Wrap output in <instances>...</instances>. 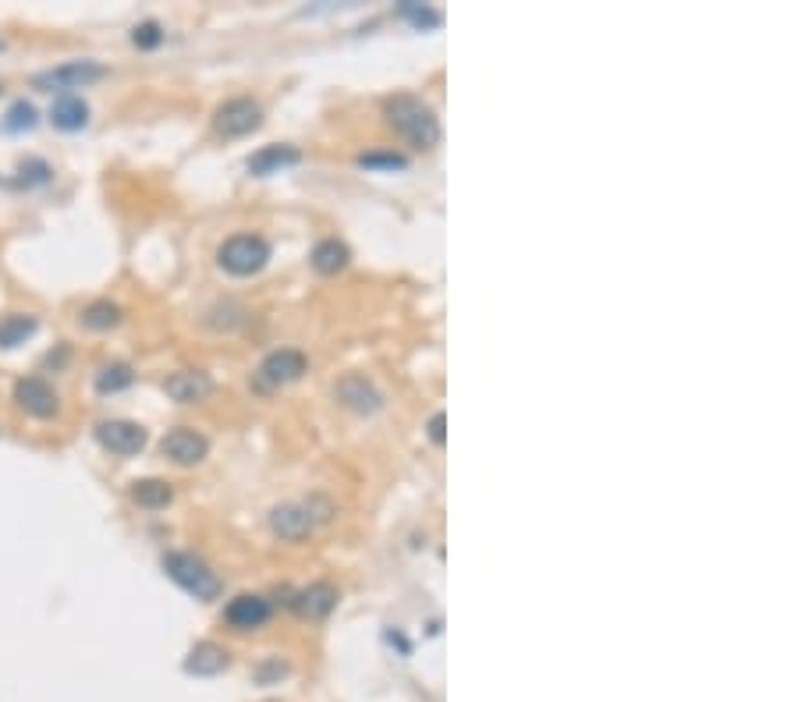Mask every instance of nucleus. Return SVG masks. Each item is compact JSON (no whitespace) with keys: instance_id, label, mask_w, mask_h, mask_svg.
Segmentation results:
<instances>
[{"instance_id":"3","label":"nucleus","mask_w":798,"mask_h":702,"mask_svg":"<svg viewBox=\"0 0 798 702\" xmlns=\"http://www.w3.org/2000/svg\"><path fill=\"white\" fill-rule=\"evenodd\" d=\"M217 263L235 277H252L270 263V242L259 234H231L217 249Z\"/></svg>"},{"instance_id":"1","label":"nucleus","mask_w":798,"mask_h":702,"mask_svg":"<svg viewBox=\"0 0 798 702\" xmlns=\"http://www.w3.org/2000/svg\"><path fill=\"white\" fill-rule=\"evenodd\" d=\"M384 117H387V125H391L401 139L412 142L415 149H433L440 142L437 114H433L430 103H423L419 96L401 93V96H394V100H387Z\"/></svg>"},{"instance_id":"16","label":"nucleus","mask_w":798,"mask_h":702,"mask_svg":"<svg viewBox=\"0 0 798 702\" xmlns=\"http://www.w3.org/2000/svg\"><path fill=\"white\" fill-rule=\"evenodd\" d=\"M298 160H302V153L295 146H263L259 153L249 156V171L266 178V174H277L284 167H295Z\"/></svg>"},{"instance_id":"14","label":"nucleus","mask_w":798,"mask_h":702,"mask_svg":"<svg viewBox=\"0 0 798 702\" xmlns=\"http://www.w3.org/2000/svg\"><path fill=\"white\" fill-rule=\"evenodd\" d=\"M291 607L298 610L302 617H327L330 610L337 607V589L330 582H313L309 589H302V593L291 600Z\"/></svg>"},{"instance_id":"19","label":"nucleus","mask_w":798,"mask_h":702,"mask_svg":"<svg viewBox=\"0 0 798 702\" xmlns=\"http://www.w3.org/2000/svg\"><path fill=\"white\" fill-rule=\"evenodd\" d=\"M174 497V490L164 483V479H139L132 483V500L139 507H149V511H157V507H167Z\"/></svg>"},{"instance_id":"7","label":"nucleus","mask_w":798,"mask_h":702,"mask_svg":"<svg viewBox=\"0 0 798 702\" xmlns=\"http://www.w3.org/2000/svg\"><path fill=\"white\" fill-rule=\"evenodd\" d=\"M96 440L107 447L110 454H121V458H132L146 447V429L139 422H128V419H107L96 426Z\"/></svg>"},{"instance_id":"9","label":"nucleus","mask_w":798,"mask_h":702,"mask_svg":"<svg viewBox=\"0 0 798 702\" xmlns=\"http://www.w3.org/2000/svg\"><path fill=\"white\" fill-rule=\"evenodd\" d=\"M160 451H164V458H171L174 465H199V461L210 454V440H206L203 433H196V429L178 426L160 440Z\"/></svg>"},{"instance_id":"18","label":"nucleus","mask_w":798,"mask_h":702,"mask_svg":"<svg viewBox=\"0 0 798 702\" xmlns=\"http://www.w3.org/2000/svg\"><path fill=\"white\" fill-rule=\"evenodd\" d=\"M313 270L316 273H341L345 270L348 263H352V252H348V245L345 242H337V238H323V242H316V249H313Z\"/></svg>"},{"instance_id":"12","label":"nucleus","mask_w":798,"mask_h":702,"mask_svg":"<svg viewBox=\"0 0 798 702\" xmlns=\"http://www.w3.org/2000/svg\"><path fill=\"white\" fill-rule=\"evenodd\" d=\"M167 398L181 401V405H196V401L210 398L213 394V380L199 369H181V373H171L164 380Z\"/></svg>"},{"instance_id":"21","label":"nucleus","mask_w":798,"mask_h":702,"mask_svg":"<svg viewBox=\"0 0 798 702\" xmlns=\"http://www.w3.org/2000/svg\"><path fill=\"white\" fill-rule=\"evenodd\" d=\"M132 383H135V373L125 362H110V366H103L100 373H96V390H100V394H118V390L132 387Z\"/></svg>"},{"instance_id":"4","label":"nucleus","mask_w":798,"mask_h":702,"mask_svg":"<svg viewBox=\"0 0 798 702\" xmlns=\"http://www.w3.org/2000/svg\"><path fill=\"white\" fill-rule=\"evenodd\" d=\"M103 75H107L103 64L68 61V64H57V68L43 71V75H36V89H43V93H71V89L93 86V82H100Z\"/></svg>"},{"instance_id":"20","label":"nucleus","mask_w":798,"mask_h":702,"mask_svg":"<svg viewBox=\"0 0 798 702\" xmlns=\"http://www.w3.org/2000/svg\"><path fill=\"white\" fill-rule=\"evenodd\" d=\"M36 330H40V323L32 320V316H8V320L0 323V348H18V344L29 341Z\"/></svg>"},{"instance_id":"27","label":"nucleus","mask_w":798,"mask_h":702,"mask_svg":"<svg viewBox=\"0 0 798 702\" xmlns=\"http://www.w3.org/2000/svg\"><path fill=\"white\" fill-rule=\"evenodd\" d=\"M444 426H447V415H444V412H437V415H433V419H430V440H433V444H437V447L444 444Z\"/></svg>"},{"instance_id":"10","label":"nucleus","mask_w":798,"mask_h":702,"mask_svg":"<svg viewBox=\"0 0 798 702\" xmlns=\"http://www.w3.org/2000/svg\"><path fill=\"white\" fill-rule=\"evenodd\" d=\"M15 401L22 412L36 415V419H54L57 415V394L43 376H25V380L15 383Z\"/></svg>"},{"instance_id":"23","label":"nucleus","mask_w":798,"mask_h":702,"mask_svg":"<svg viewBox=\"0 0 798 702\" xmlns=\"http://www.w3.org/2000/svg\"><path fill=\"white\" fill-rule=\"evenodd\" d=\"M398 15L408 18L412 25H419V29H437V25L444 22V15H440L437 8H430V4H412V0L398 4Z\"/></svg>"},{"instance_id":"11","label":"nucleus","mask_w":798,"mask_h":702,"mask_svg":"<svg viewBox=\"0 0 798 702\" xmlns=\"http://www.w3.org/2000/svg\"><path fill=\"white\" fill-rule=\"evenodd\" d=\"M224 621L235 628V632H256L270 621V600L256 593H242L224 607Z\"/></svg>"},{"instance_id":"25","label":"nucleus","mask_w":798,"mask_h":702,"mask_svg":"<svg viewBox=\"0 0 798 702\" xmlns=\"http://www.w3.org/2000/svg\"><path fill=\"white\" fill-rule=\"evenodd\" d=\"M359 167H384V171H405V167H408V156H401V153H362L359 156Z\"/></svg>"},{"instance_id":"8","label":"nucleus","mask_w":798,"mask_h":702,"mask_svg":"<svg viewBox=\"0 0 798 702\" xmlns=\"http://www.w3.org/2000/svg\"><path fill=\"white\" fill-rule=\"evenodd\" d=\"M334 398L341 401L345 408H352V412H359V415H373V412H380V408H384V394H380V390H376L362 373L341 376V380H337V387H334Z\"/></svg>"},{"instance_id":"17","label":"nucleus","mask_w":798,"mask_h":702,"mask_svg":"<svg viewBox=\"0 0 798 702\" xmlns=\"http://www.w3.org/2000/svg\"><path fill=\"white\" fill-rule=\"evenodd\" d=\"M50 121L61 132H79V128L89 125V103L82 96H61L50 110Z\"/></svg>"},{"instance_id":"13","label":"nucleus","mask_w":798,"mask_h":702,"mask_svg":"<svg viewBox=\"0 0 798 702\" xmlns=\"http://www.w3.org/2000/svg\"><path fill=\"white\" fill-rule=\"evenodd\" d=\"M270 525H274L277 536L298 543V539H306L309 532H313L316 518H313V511H309V507H302V504H281V507H274Z\"/></svg>"},{"instance_id":"22","label":"nucleus","mask_w":798,"mask_h":702,"mask_svg":"<svg viewBox=\"0 0 798 702\" xmlns=\"http://www.w3.org/2000/svg\"><path fill=\"white\" fill-rule=\"evenodd\" d=\"M82 323H86L89 330H114L121 323V305H114V302L86 305V312H82Z\"/></svg>"},{"instance_id":"5","label":"nucleus","mask_w":798,"mask_h":702,"mask_svg":"<svg viewBox=\"0 0 798 702\" xmlns=\"http://www.w3.org/2000/svg\"><path fill=\"white\" fill-rule=\"evenodd\" d=\"M263 125V107L249 96H238V100H227L217 107V117H213V128H217L224 139H242V135H252Z\"/></svg>"},{"instance_id":"15","label":"nucleus","mask_w":798,"mask_h":702,"mask_svg":"<svg viewBox=\"0 0 798 702\" xmlns=\"http://www.w3.org/2000/svg\"><path fill=\"white\" fill-rule=\"evenodd\" d=\"M227 663H231V656H227L224 646H217V642H199V646L188 653L185 671L196 674V678H213V674L227 671Z\"/></svg>"},{"instance_id":"24","label":"nucleus","mask_w":798,"mask_h":702,"mask_svg":"<svg viewBox=\"0 0 798 702\" xmlns=\"http://www.w3.org/2000/svg\"><path fill=\"white\" fill-rule=\"evenodd\" d=\"M36 107L25 100L11 103V110L4 114V132H29V128H36Z\"/></svg>"},{"instance_id":"26","label":"nucleus","mask_w":798,"mask_h":702,"mask_svg":"<svg viewBox=\"0 0 798 702\" xmlns=\"http://www.w3.org/2000/svg\"><path fill=\"white\" fill-rule=\"evenodd\" d=\"M132 43L139 50H153V47H160V43H164V32H160L157 22H142V25H135Z\"/></svg>"},{"instance_id":"2","label":"nucleus","mask_w":798,"mask_h":702,"mask_svg":"<svg viewBox=\"0 0 798 702\" xmlns=\"http://www.w3.org/2000/svg\"><path fill=\"white\" fill-rule=\"evenodd\" d=\"M164 571L171 582H178L188 596H196V600H217L220 596V578L217 571H210V564L199 561L196 554H167L164 557Z\"/></svg>"},{"instance_id":"6","label":"nucleus","mask_w":798,"mask_h":702,"mask_svg":"<svg viewBox=\"0 0 798 702\" xmlns=\"http://www.w3.org/2000/svg\"><path fill=\"white\" fill-rule=\"evenodd\" d=\"M306 355L295 348H281V351H270L256 369V390H274L284 387V383H295L298 376L306 373Z\"/></svg>"}]
</instances>
